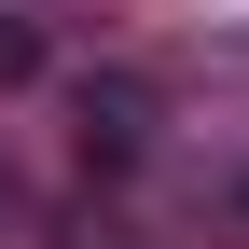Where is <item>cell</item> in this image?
<instances>
[{"instance_id":"6da1fadb","label":"cell","mask_w":249,"mask_h":249,"mask_svg":"<svg viewBox=\"0 0 249 249\" xmlns=\"http://www.w3.org/2000/svg\"><path fill=\"white\" fill-rule=\"evenodd\" d=\"M83 152H139V97H124V83L83 97Z\"/></svg>"},{"instance_id":"7a4b0ae2","label":"cell","mask_w":249,"mask_h":249,"mask_svg":"<svg viewBox=\"0 0 249 249\" xmlns=\"http://www.w3.org/2000/svg\"><path fill=\"white\" fill-rule=\"evenodd\" d=\"M28 70H42V28H28V14H0V83H28Z\"/></svg>"}]
</instances>
